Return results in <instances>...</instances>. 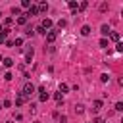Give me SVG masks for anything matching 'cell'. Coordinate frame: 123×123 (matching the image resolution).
<instances>
[{
	"label": "cell",
	"instance_id": "obj_1",
	"mask_svg": "<svg viewBox=\"0 0 123 123\" xmlns=\"http://www.w3.org/2000/svg\"><path fill=\"white\" fill-rule=\"evenodd\" d=\"M35 92V86H33V83H25V86H23V94L27 96V98H31V94Z\"/></svg>",
	"mask_w": 123,
	"mask_h": 123
},
{
	"label": "cell",
	"instance_id": "obj_2",
	"mask_svg": "<svg viewBox=\"0 0 123 123\" xmlns=\"http://www.w3.org/2000/svg\"><path fill=\"white\" fill-rule=\"evenodd\" d=\"M25 102H27V96H25L23 92H17V94H15V106H23Z\"/></svg>",
	"mask_w": 123,
	"mask_h": 123
},
{
	"label": "cell",
	"instance_id": "obj_3",
	"mask_svg": "<svg viewBox=\"0 0 123 123\" xmlns=\"http://www.w3.org/2000/svg\"><path fill=\"white\" fill-rule=\"evenodd\" d=\"M48 98H50V94L44 90V86H40V88H38V100H40V102H46Z\"/></svg>",
	"mask_w": 123,
	"mask_h": 123
},
{
	"label": "cell",
	"instance_id": "obj_4",
	"mask_svg": "<svg viewBox=\"0 0 123 123\" xmlns=\"http://www.w3.org/2000/svg\"><path fill=\"white\" fill-rule=\"evenodd\" d=\"M40 27H42L44 31H50V27H52V19H48V17H44V19L40 21Z\"/></svg>",
	"mask_w": 123,
	"mask_h": 123
},
{
	"label": "cell",
	"instance_id": "obj_5",
	"mask_svg": "<svg viewBox=\"0 0 123 123\" xmlns=\"http://www.w3.org/2000/svg\"><path fill=\"white\" fill-rule=\"evenodd\" d=\"M56 38H58V31H48V33H46V40H48V42H54Z\"/></svg>",
	"mask_w": 123,
	"mask_h": 123
},
{
	"label": "cell",
	"instance_id": "obj_6",
	"mask_svg": "<svg viewBox=\"0 0 123 123\" xmlns=\"http://www.w3.org/2000/svg\"><path fill=\"white\" fill-rule=\"evenodd\" d=\"M37 13H38V6L33 4V6L29 8V12H27V17H33V15H37Z\"/></svg>",
	"mask_w": 123,
	"mask_h": 123
},
{
	"label": "cell",
	"instance_id": "obj_7",
	"mask_svg": "<svg viewBox=\"0 0 123 123\" xmlns=\"http://www.w3.org/2000/svg\"><path fill=\"white\" fill-rule=\"evenodd\" d=\"M38 6V13H46L48 12V4L46 2H40V4H37Z\"/></svg>",
	"mask_w": 123,
	"mask_h": 123
},
{
	"label": "cell",
	"instance_id": "obj_8",
	"mask_svg": "<svg viewBox=\"0 0 123 123\" xmlns=\"http://www.w3.org/2000/svg\"><path fill=\"white\" fill-rule=\"evenodd\" d=\"M102 110V100H94L92 102V111H100Z\"/></svg>",
	"mask_w": 123,
	"mask_h": 123
},
{
	"label": "cell",
	"instance_id": "obj_9",
	"mask_svg": "<svg viewBox=\"0 0 123 123\" xmlns=\"http://www.w3.org/2000/svg\"><path fill=\"white\" fill-rule=\"evenodd\" d=\"M81 35H83V37H88V35H90V27H88V25H83V27H81Z\"/></svg>",
	"mask_w": 123,
	"mask_h": 123
},
{
	"label": "cell",
	"instance_id": "obj_10",
	"mask_svg": "<svg viewBox=\"0 0 123 123\" xmlns=\"http://www.w3.org/2000/svg\"><path fill=\"white\" fill-rule=\"evenodd\" d=\"M67 6H69V10H71V12H77V10H79V4H77L75 0H71V2L67 4Z\"/></svg>",
	"mask_w": 123,
	"mask_h": 123
},
{
	"label": "cell",
	"instance_id": "obj_11",
	"mask_svg": "<svg viewBox=\"0 0 123 123\" xmlns=\"http://www.w3.org/2000/svg\"><path fill=\"white\" fill-rule=\"evenodd\" d=\"M27 19H29V17H27V13H25V15H19V17H17V25H25V23H27Z\"/></svg>",
	"mask_w": 123,
	"mask_h": 123
},
{
	"label": "cell",
	"instance_id": "obj_12",
	"mask_svg": "<svg viewBox=\"0 0 123 123\" xmlns=\"http://www.w3.org/2000/svg\"><path fill=\"white\" fill-rule=\"evenodd\" d=\"M54 100H56L58 104H62V102H63V94H62V92H54Z\"/></svg>",
	"mask_w": 123,
	"mask_h": 123
},
{
	"label": "cell",
	"instance_id": "obj_13",
	"mask_svg": "<svg viewBox=\"0 0 123 123\" xmlns=\"http://www.w3.org/2000/svg\"><path fill=\"white\" fill-rule=\"evenodd\" d=\"M100 33H102V35L106 37V35H110L111 31H110V27H108V25H102V27H100Z\"/></svg>",
	"mask_w": 123,
	"mask_h": 123
},
{
	"label": "cell",
	"instance_id": "obj_14",
	"mask_svg": "<svg viewBox=\"0 0 123 123\" xmlns=\"http://www.w3.org/2000/svg\"><path fill=\"white\" fill-rule=\"evenodd\" d=\"M33 54H35V52H33V48H29V50L25 52V60H27V62H31V60H33Z\"/></svg>",
	"mask_w": 123,
	"mask_h": 123
},
{
	"label": "cell",
	"instance_id": "obj_15",
	"mask_svg": "<svg viewBox=\"0 0 123 123\" xmlns=\"http://www.w3.org/2000/svg\"><path fill=\"white\" fill-rule=\"evenodd\" d=\"M2 63H4L6 67H12V65H13V60H12V58H4V60H2Z\"/></svg>",
	"mask_w": 123,
	"mask_h": 123
},
{
	"label": "cell",
	"instance_id": "obj_16",
	"mask_svg": "<svg viewBox=\"0 0 123 123\" xmlns=\"http://www.w3.org/2000/svg\"><path fill=\"white\" fill-rule=\"evenodd\" d=\"M83 111H85V106H83V104H75V113H79V115H81Z\"/></svg>",
	"mask_w": 123,
	"mask_h": 123
},
{
	"label": "cell",
	"instance_id": "obj_17",
	"mask_svg": "<svg viewBox=\"0 0 123 123\" xmlns=\"http://www.w3.org/2000/svg\"><path fill=\"white\" fill-rule=\"evenodd\" d=\"M110 38H111V40H115V42H119V33L111 31V33H110Z\"/></svg>",
	"mask_w": 123,
	"mask_h": 123
},
{
	"label": "cell",
	"instance_id": "obj_18",
	"mask_svg": "<svg viewBox=\"0 0 123 123\" xmlns=\"http://www.w3.org/2000/svg\"><path fill=\"white\" fill-rule=\"evenodd\" d=\"M67 90H69V86H67L65 83H62V85H60V92H62V94H65Z\"/></svg>",
	"mask_w": 123,
	"mask_h": 123
},
{
	"label": "cell",
	"instance_id": "obj_19",
	"mask_svg": "<svg viewBox=\"0 0 123 123\" xmlns=\"http://www.w3.org/2000/svg\"><path fill=\"white\" fill-rule=\"evenodd\" d=\"M8 33H10V29H4V33L0 35V44H2L4 40H6V37H8Z\"/></svg>",
	"mask_w": 123,
	"mask_h": 123
},
{
	"label": "cell",
	"instance_id": "obj_20",
	"mask_svg": "<svg viewBox=\"0 0 123 123\" xmlns=\"http://www.w3.org/2000/svg\"><path fill=\"white\" fill-rule=\"evenodd\" d=\"M21 6H23V8H27V10H29V8H31V6H33V2H31V0H23V2H21Z\"/></svg>",
	"mask_w": 123,
	"mask_h": 123
},
{
	"label": "cell",
	"instance_id": "obj_21",
	"mask_svg": "<svg viewBox=\"0 0 123 123\" xmlns=\"http://www.w3.org/2000/svg\"><path fill=\"white\" fill-rule=\"evenodd\" d=\"M65 25H67V21H65V19H60V21H58V29H60V31H62Z\"/></svg>",
	"mask_w": 123,
	"mask_h": 123
},
{
	"label": "cell",
	"instance_id": "obj_22",
	"mask_svg": "<svg viewBox=\"0 0 123 123\" xmlns=\"http://www.w3.org/2000/svg\"><path fill=\"white\" fill-rule=\"evenodd\" d=\"M25 35H27V37H33V35H35V29H33V27H27Z\"/></svg>",
	"mask_w": 123,
	"mask_h": 123
},
{
	"label": "cell",
	"instance_id": "obj_23",
	"mask_svg": "<svg viewBox=\"0 0 123 123\" xmlns=\"http://www.w3.org/2000/svg\"><path fill=\"white\" fill-rule=\"evenodd\" d=\"M100 81H102V83H108V81H110L108 73H102V75H100Z\"/></svg>",
	"mask_w": 123,
	"mask_h": 123
},
{
	"label": "cell",
	"instance_id": "obj_24",
	"mask_svg": "<svg viewBox=\"0 0 123 123\" xmlns=\"http://www.w3.org/2000/svg\"><path fill=\"white\" fill-rule=\"evenodd\" d=\"M92 123H106V119L98 115V117H94V119H92Z\"/></svg>",
	"mask_w": 123,
	"mask_h": 123
},
{
	"label": "cell",
	"instance_id": "obj_25",
	"mask_svg": "<svg viewBox=\"0 0 123 123\" xmlns=\"http://www.w3.org/2000/svg\"><path fill=\"white\" fill-rule=\"evenodd\" d=\"M13 46H23V38H15L13 40Z\"/></svg>",
	"mask_w": 123,
	"mask_h": 123
},
{
	"label": "cell",
	"instance_id": "obj_26",
	"mask_svg": "<svg viewBox=\"0 0 123 123\" xmlns=\"http://www.w3.org/2000/svg\"><path fill=\"white\" fill-rule=\"evenodd\" d=\"M115 111H123V102H117L115 104Z\"/></svg>",
	"mask_w": 123,
	"mask_h": 123
},
{
	"label": "cell",
	"instance_id": "obj_27",
	"mask_svg": "<svg viewBox=\"0 0 123 123\" xmlns=\"http://www.w3.org/2000/svg\"><path fill=\"white\" fill-rule=\"evenodd\" d=\"M86 8H88V2H81L79 4V10H86Z\"/></svg>",
	"mask_w": 123,
	"mask_h": 123
},
{
	"label": "cell",
	"instance_id": "obj_28",
	"mask_svg": "<svg viewBox=\"0 0 123 123\" xmlns=\"http://www.w3.org/2000/svg\"><path fill=\"white\" fill-rule=\"evenodd\" d=\"M115 50H117V52H123V42H117V44H115Z\"/></svg>",
	"mask_w": 123,
	"mask_h": 123
},
{
	"label": "cell",
	"instance_id": "obj_29",
	"mask_svg": "<svg viewBox=\"0 0 123 123\" xmlns=\"http://www.w3.org/2000/svg\"><path fill=\"white\" fill-rule=\"evenodd\" d=\"M12 13H13V15H21V10H19V8H13Z\"/></svg>",
	"mask_w": 123,
	"mask_h": 123
},
{
	"label": "cell",
	"instance_id": "obj_30",
	"mask_svg": "<svg viewBox=\"0 0 123 123\" xmlns=\"http://www.w3.org/2000/svg\"><path fill=\"white\" fill-rule=\"evenodd\" d=\"M12 23H13L12 17H6V19H4V25H12Z\"/></svg>",
	"mask_w": 123,
	"mask_h": 123
},
{
	"label": "cell",
	"instance_id": "obj_31",
	"mask_svg": "<svg viewBox=\"0 0 123 123\" xmlns=\"http://www.w3.org/2000/svg\"><path fill=\"white\" fill-rule=\"evenodd\" d=\"M100 46L106 48V46H108V40H106V38H100Z\"/></svg>",
	"mask_w": 123,
	"mask_h": 123
},
{
	"label": "cell",
	"instance_id": "obj_32",
	"mask_svg": "<svg viewBox=\"0 0 123 123\" xmlns=\"http://www.w3.org/2000/svg\"><path fill=\"white\" fill-rule=\"evenodd\" d=\"M4 79H6V81H12V79H13V75H12V73H10V71H8V73H6V75H4Z\"/></svg>",
	"mask_w": 123,
	"mask_h": 123
},
{
	"label": "cell",
	"instance_id": "obj_33",
	"mask_svg": "<svg viewBox=\"0 0 123 123\" xmlns=\"http://www.w3.org/2000/svg\"><path fill=\"white\" fill-rule=\"evenodd\" d=\"M58 121H60V123H67V117H65V115H60Z\"/></svg>",
	"mask_w": 123,
	"mask_h": 123
},
{
	"label": "cell",
	"instance_id": "obj_34",
	"mask_svg": "<svg viewBox=\"0 0 123 123\" xmlns=\"http://www.w3.org/2000/svg\"><path fill=\"white\" fill-rule=\"evenodd\" d=\"M2 106H4V108H10V106H12V102H10V100H4V104H2Z\"/></svg>",
	"mask_w": 123,
	"mask_h": 123
},
{
	"label": "cell",
	"instance_id": "obj_35",
	"mask_svg": "<svg viewBox=\"0 0 123 123\" xmlns=\"http://www.w3.org/2000/svg\"><path fill=\"white\" fill-rule=\"evenodd\" d=\"M117 85H119V86H123V77H119V79H117Z\"/></svg>",
	"mask_w": 123,
	"mask_h": 123
},
{
	"label": "cell",
	"instance_id": "obj_36",
	"mask_svg": "<svg viewBox=\"0 0 123 123\" xmlns=\"http://www.w3.org/2000/svg\"><path fill=\"white\" fill-rule=\"evenodd\" d=\"M6 123H13V121H12V119H10V121H6Z\"/></svg>",
	"mask_w": 123,
	"mask_h": 123
},
{
	"label": "cell",
	"instance_id": "obj_37",
	"mask_svg": "<svg viewBox=\"0 0 123 123\" xmlns=\"http://www.w3.org/2000/svg\"><path fill=\"white\" fill-rule=\"evenodd\" d=\"M0 17H2V13H0Z\"/></svg>",
	"mask_w": 123,
	"mask_h": 123
},
{
	"label": "cell",
	"instance_id": "obj_38",
	"mask_svg": "<svg viewBox=\"0 0 123 123\" xmlns=\"http://www.w3.org/2000/svg\"><path fill=\"white\" fill-rule=\"evenodd\" d=\"M121 15H123V12H121Z\"/></svg>",
	"mask_w": 123,
	"mask_h": 123
},
{
	"label": "cell",
	"instance_id": "obj_39",
	"mask_svg": "<svg viewBox=\"0 0 123 123\" xmlns=\"http://www.w3.org/2000/svg\"><path fill=\"white\" fill-rule=\"evenodd\" d=\"M121 123H123V119H121Z\"/></svg>",
	"mask_w": 123,
	"mask_h": 123
},
{
	"label": "cell",
	"instance_id": "obj_40",
	"mask_svg": "<svg viewBox=\"0 0 123 123\" xmlns=\"http://www.w3.org/2000/svg\"><path fill=\"white\" fill-rule=\"evenodd\" d=\"M35 123H38V121H35Z\"/></svg>",
	"mask_w": 123,
	"mask_h": 123
}]
</instances>
